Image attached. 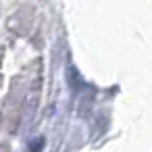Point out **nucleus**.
I'll list each match as a JSON object with an SVG mask.
<instances>
[]
</instances>
